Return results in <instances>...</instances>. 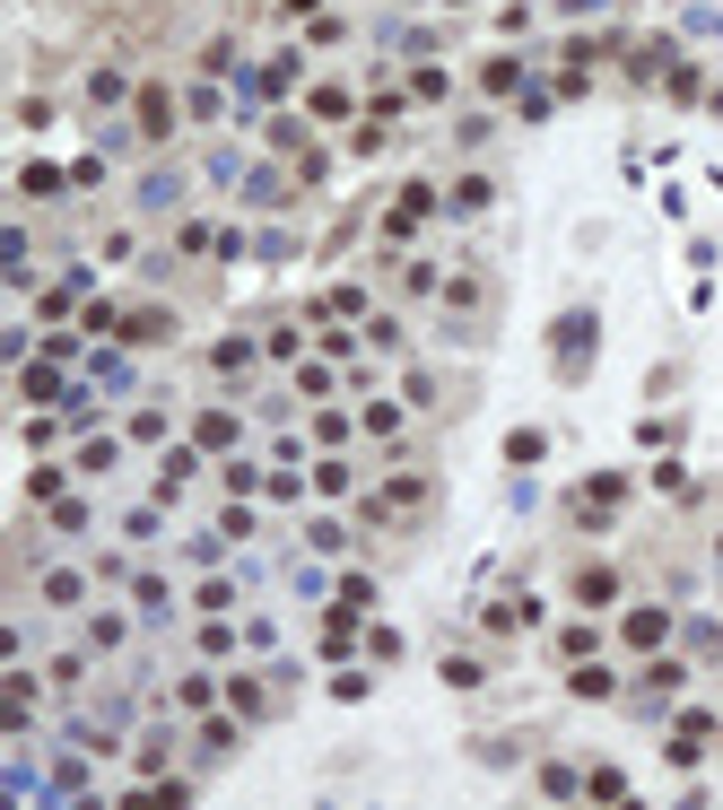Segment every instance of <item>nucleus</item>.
Returning <instances> with one entry per match:
<instances>
[{"label": "nucleus", "mask_w": 723, "mask_h": 810, "mask_svg": "<svg viewBox=\"0 0 723 810\" xmlns=\"http://www.w3.org/2000/svg\"><path fill=\"white\" fill-rule=\"evenodd\" d=\"M593 348H602V314H593V306H567V314L549 323V357H558V375H585V366H593Z\"/></svg>", "instance_id": "1"}, {"label": "nucleus", "mask_w": 723, "mask_h": 810, "mask_svg": "<svg viewBox=\"0 0 723 810\" xmlns=\"http://www.w3.org/2000/svg\"><path fill=\"white\" fill-rule=\"evenodd\" d=\"M671 636H680V628H671V610H654V601H636V610L619 619V645H627V654H663Z\"/></svg>", "instance_id": "2"}, {"label": "nucleus", "mask_w": 723, "mask_h": 810, "mask_svg": "<svg viewBox=\"0 0 723 810\" xmlns=\"http://www.w3.org/2000/svg\"><path fill=\"white\" fill-rule=\"evenodd\" d=\"M436 210H445V201H436V184H401V201H392V219H383V235H392V244H410V235L427 228Z\"/></svg>", "instance_id": "3"}, {"label": "nucleus", "mask_w": 723, "mask_h": 810, "mask_svg": "<svg viewBox=\"0 0 723 810\" xmlns=\"http://www.w3.org/2000/svg\"><path fill=\"white\" fill-rule=\"evenodd\" d=\"M427 506V479H383L375 497H366V523H410Z\"/></svg>", "instance_id": "4"}, {"label": "nucleus", "mask_w": 723, "mask_h": 810, "mask_svg": "<svg viewBox=\"0 0 723 810\" xmlns=\"http://www.w3.org/2000/svg\"><path fill=\"white\" fill-rule=\"evenodd\" d=\"M619 506H627V470H593L585 479V523H610Z\"/></svg>", "instance_id": "5"}, {"label": "nucleus", "mask_w": 723, "mask_h": 810, "mask_svg": "<svg viewBox=\"0 0 723 810\" xmlns=\"http://www.w3.org/2000/svg\"><path fill=\"white\" fill-rule=\"evenodd\" d=\"M236 436H244V419H236V410H201V419H192V445H201V454H227Z\"/></svg>", "instance_id": "6"}, {"label": "nucleus", "mask_w": 723, "mask_h": 810, "mask_svg": "<svg viewBox=\"0 0 723 810\" xmlns=\"http://www.w3.org/2000/svg\"><path fill=\"white\" fill-rule=\"evenodd\" d=\"M488 201H497V184H488V175H463V184L445 192V219H480Z\"/></svg>", "instance_id": "7"}, {"label": "nucleus", "mask_w": 723, "mask_h": 810, "mask_svg": "<svg viewBox=\"0 0 723 810\" xmlns=\"http://www.w3.org/2000/svg\"><path fill=\"white\" fill-rule=\"evenodd\" d=\"M62 184H70V166H53V157H35V166H18V192H26V201H53Z\"/></svg>", "instance_id": "8"}, {"label": "nucleus", "mask_w": 723, "mask_h": 810, "mask_svg": "<svg viewBox=\"0 0 723 810\" xmlns=\"http://www.w3.org/2000/svg\"><path fill=\"white\" fill-rule=\"evenodd\" d=\"M175 201H183V175H175V166L140 175V210H148V219H157V210H175Z\"/></svg>", "instance_id": "9"}, {"label": "nucleus", "mask_w": 723, "mask_h": 810, "mask_svg": "<svg viewBox=\"0 0 723 810\" xmlns=\"http://www.w3.org/2000/svg\"><path fill=\"white\" fill-rule=\"evenodd\" d=\"M253 357H262V348L244 341V332H227V341L210 348V366H219V375H227V384H244V375H253Z\"/></svg>", "instance_id": "10"}, {"label": "nucleus", "mask_w": 723, "mask_h": 810, "mask_svg": "<svg viewBox=\"0 0 723 810\" xmlns=\"http://www.w3.org/2000/svg\"><path fill=\"white\" fill-rule=\"evenodd\" d=\"M131 601H140V619H166V610H175L166 576H148V567H131Z\"/></svg>", "instance_id": "11"}, {"label": "nucleus", "mask_w": 723, "mask_h": 810, "mask_svg": "<svg viewBox=\"0 0 723 810\" xmlns=\"http://www.w3.org/2000/svg\"><path fill=\"white\" fill-rule=\"evenodd\" d=\"M680 645L698 663H723V619H680Z\"/></svg>", "instance_id": "12"}, {"label": "nucleus", "mask_w": 723, "mask_h": 810, "mask_svg": "<svg viewBox=\"0 0 723 810\" xmlns=\"http://www.w3.org/2000/svg\"><path fill=\"white\" fill-rule=\"evenodd\" d=\"M236 636H244V628H219V610H201V636H192V645H201V663H227Z\"/></svg>", "instance_id": "13"}, {"label": "nucleus", "mask_w": 723, "mask_h": 810, "mask_svg": "<svg viewBox=\"0 0 723 810\" xmlns=\"http://www.w3.org/2000/svg\"><path fill=\"white\" fill-rule=\"evenodd\" d=\"M227 706H236V714H253V723H262V714H279V706H270V689H262L253 672H236V680H227Z\"/></svg>", "instance_id": "14"}, {"label": "nucleus", "mask_w": 723, "mask_h": 810, "mask_svg": "<svg viewBox=\"0 0 723 810\" xmlns=\"http://www.w3.org/2000/svg\"><path fill=\"white\" fill-rule=\"evenodd\" d=\"M523 79H532V70H523L514 53H497V62L480 70V88H488V97H523Z\"/></svg>", "instance_id": "15"}, {"label": "nucleus", "mask_w": 723, "mask_h": 810, "mask_svg": "<svg viewBox=\"0 0 723 810\" xmlns=\"http://www.w3.org/2000/svg\"><path fill=\"white\" fill-rule=\"evenodd\" d=\"M140 131H148V140L175 131V97H166V88H140Z\"/></svg>", "instance_id": "16"}, {"label": "nucleus", "mask_w": 723, "mask_h": 810, "mask_svg": "<svg viewBox=\"0 0 723 810\" xmlns=\"http://www.w3.org/2000/svg\"><path fill=\"white\" fill-rule=\"evenodd\" d=\"M44 601H53V610H79V601H88V576H79V567H53V576H44Z\"/></svg>", "instance_id": "17"}, {"label": "nucleus", "mask_w": 723, "mask_h": 810, "mask_svg": "<svg viewBox=\"0 0 723 810\" xmlns=\"http://www.w3.org/2000/svg\"><path fill=\"white\" fill-rule=\"evenodd\" d=\"M79 794H88V758H62L53 785H44V802H79Z\"/></svg>", "instance_id": "18"}, {"label": "nucleus", "mask_w": 723, "mask_h": 810, "mask_svg": "<svg viewBox=\"0 0 723 810\" xmlns=\"http://www.w3.org/2000/svg\"><path fill=\"white\" fill-rule=\"evenodd\" d=\"M122 341L140 348V341H175V314H166V306H148V314H131V323H122Z\"/></svg>", "instance_id": "19"}, {"label": "nucleus", "mask_w": 723, "mask_h": 810, "mask_svg": "<svg viewBox=\"0 0 723 810\" xmlns=\"http://www.w3.org/2000/svg\"><path fill=\"white\" fill-rule=\"evenodd\" d=\"M88 375H97L105 392H122V384H131V357H122V348H88Z\"/></svg>", "instance_id": "20"}, {"label": "nucleus", "mask_w": 723, "mask_h": 810, "mask_svg": "<svg viewBox=\"0 0 723 810\" xmlns=\"http://www.w3.org/2000/svg\"><path fill=\"white\" fill-rule=\"evenodd\" d=\"M244 201H262V210L288 201V175H279V166H253V175H244Z\"/></svg>", "instance_id": "21"}, {"label": "nucleus", "mask_w": 723, "mask_h": 810, "mask_svg": "<svg viewBox=\"0 0 723 810\" xmlns=\"http://www.w3.org/2000/svg\"><path fill=\"white\" fill-rule=\"evenodd\" d=\"M122 645H131V628H122L114 610H105V619H88V654H122Z\"/></svg>", "instance_id": "22"}, {"label": "nucleus", "mask_w": 723, "mask_h": 810, "mask_svg": "<svg viewBox=\"0 0 723 810\" xmlns=\"http://www.w3.org/2000/svg\"><path fill=\"white\" fill-rule=\"evenodd\" d=\"M541 794H549V802H567V794H585V776H576L567 758H549V767H541Z\"/></svg>", "instance_id": "23"}, {"label": "nucleus", "mask_w": 723, "mask_h": 810, "mask_svg": "<svg viewBox=\"0 0 723 810\" xmlns=\"http://www.w3.org/2000/svg\"><path fill=\"white\" fill-rule=\"evenodd\" d=\"M576 601H619V567H585V576H576Z\"/></svg>", "instance_id": "24"}, {"label": "nucleus", "mask_w": 723, "mask_h": 810, "mask_svg": "<svg viewBox=\"0 0 723 810\" xmlns=\"http://www.w3.org/2000/svg\"><path fill=\"white\" fill-rule=\"evenodd\" d=\"M585 794H593V802H627V776H619V767H585Z\"/></svg>", "instance_id": "25"}, {"label": "nucleus", "mask_w": 723, "mask_h": 810, "mask_svg": "<svg viewBox=\"0 0 723 810\" xmlns=\"http://www.w3.org/2000/svg\"><path fill=\"white\" fill-rule=\"evenodd\" d=\"M210 697H219V680H210V672H192V680H175V706H192V714H210Z\"/></svg>", "instance_id": "26"}, {"label": "nucleus", "mask_w": 723, "mask_h": 810, "mask_svg": "<svg viewBox=\"0 0 723 810\" xmlns=\"http://www.w3.org/2000/svg\"><path fill=\"white\" fill-rule=\"evenodd\" d=\"M62 419H70V428H97V392L70 384V392H62Z\"/></svg>", "instance_id": "27"}, {"label": "nucleus", "mask_w": 723, "mask_h": 810, "mask_svg": "<svg viewBox=\"0 0 723 810\" xmlns=\"http://www.w3.org/2000/svg\"><path fill=\"white\" fill-rule=\"evenodd\" d=\"M175 428H166V410H131V445H166Z\"/></svg>", "instance_id": "28"}, {"label": "nucleus", "mask_w": 723, "mask_h": 810, "mask_svg": "<svg viewBox=\"0 0 723 810\" xmlns=\"http://www.w3.org/2000/svg\"><path fill=\"white\" fill-rule=\"evenodd\" d=\"M558 645H567V663H593V645H602V628H593V619H576V628H567Z\"/></svg>", "instance_id": "29"}, {"label": "nucleus", "mask_w": 723, "mask_h": 810, "mask_svg": "<svg viewBox=\"0 0 723 810\" xmlns=\"http://www.w3.org/2000/svg\"><path fill=\"white\" fill-rule=\"evenodd\" d=\"M445 88H454V79H445V70H436V62H419V70H410V97H427V106H436V97H445Z\"/></svg>", "instance_id": "30"}, {"label": "nucleus", "mask_w": 723, "mask_h": 810, "mask_svg": "<svg viewBox=\"0 0 723 810\" xmlns=\"http://www.w3.org/2000/svg\"><path fill=\"white\" fill-rule=\"evenodd\" d=\"M541 445H549L541 428H514V436H505V463H541Z\"/></svg>", "instance_id": "31"}, {"label": "nucleus", "mask_w": 723, "mask_h": 810, "mask_svg": "<svg viewBox=\"0 0 723 810\" xmlns=\"http://www.w3.org/2000/svg\"><path fill=\"white\" fill-rule=\"evenodd\" d=\"M358 428H366V436H401V410H392V401H366Z\"/></svg>", "instance_id": "32"}, {"label": "nucleus", "mask_w": 723, "mask_h": 810, "mask_svg": "<svg viewBox=\"0 0 723 810\" xmlns=\"http://www.w3.org/2000/svg\"><path fill=\"white\" fill-rule=\"evenodd\" d=\"M436 288H445V279H436L427 262H410V270H401V297H436Z\"/></svg>", "instance_id": "33"}, {"label": "nucleus", "mask_w": 723, "mask_h": 810, "mask_svg": "<svg viewBox=\"0 0 723 810\" xmlns=\"http://www.w3.org/2000/svg\"><path fill=\"white\" fill-rule=\"evenodd\" d=\"M236 750V723H201V758H227Z\"/></svg>", "instance_id": "34"}, {"label": "nucleus", "mask_w": 723, "mask_h": 810, "mask_svg": "<svg viewBox=\"0 0 723 810\" xmlns=\"http://www.w3.org/2000/svg\"><path fill=\"white\" fill-rule=\"evenodd\" d=\"M210 184H244V157H236V148H210Z\"/></svg>", "instance_id": "35"}, {"label": "nucleus", "mask_w": 723, "mask_h": 810, "mask_svg": "<svg viewBox=\"0 0 723 810\" xmlns=\"http://www.w3.org/2000/svg\"><path fill=\"white\" fill-rule=\"evenodd\" d=\"M88 106H122V70H97V79H88Z\"/></svg>", "instance_id": "36"}, {"label": "nucleus", "mask_w": 723, "mask_h": 810, "mask_svg": "<svg viewBox=\"0 0 723 810\" xmlns=\"http://www.w3.org/2000/svg\"><path fill=\"white\" fill-rule=\"evenodd\" d=\"M288 584H297L305 601H323V592H332V576H323V567H288Z\"/></svg>", "instance_id": "37"}, {"label": "nucleus", "mask_w": 723, "mask_h": 810, "mask_svg": "<svg viewBox=\"0 0 723 810\" xmlns=\"http://www.w3.org/2000/svg\"><path fill=\"white\" fill-rule=\"evenodd\" d=\"M689 35H723V9H689Z\"/></svg>", "instance_id": "38"}]
</instances>
